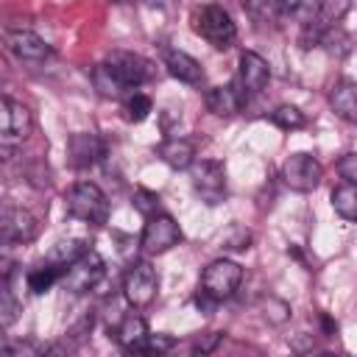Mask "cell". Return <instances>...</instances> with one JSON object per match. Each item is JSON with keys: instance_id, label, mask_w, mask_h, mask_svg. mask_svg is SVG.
I'll return each mask as SVG.
<instances>
[{"instance_id": "28", "label": "cell", "mask_w": 357, "mask_h": 357, "mask_svg": "<svg viewBox=\"0 0 357 357\" xmlns=\"http://www.w3.org/2000/svg\"><path fill=\"white\" fill-rule=\"evenodd\" d=\"M151 112H153V100H151L148 95L134 92V95H128V98H126V117H128V120L142 123Z\"/></svg>"}, {"instance_id": "38", "label": "cell", "mask_w": 357, "mask_h": 357, "mask_svg": "<svg viewBox=\"0 0 357 357\" xmlns=\"http://www.w3.org/2000/svg\"><path fill=\"white\" fill-rule=\"evenodd\" d=\"M218 304H220V301H218L212 293H206L204 287H198V293H195V307H198L201 312H206V315H209V312H215V307H218Z\"/></svg>"}, {"instance_id": "34", "label": "cell", "mask_w": 357, "mask_h": 357, "mask_svg": "<svg viewBox=\"0 0 357 357\" xmlns=\"http://www.w3.org/2000/svg\"><path fill=\"white\" fill-rule=\"evenodd\" d=\"M337 173H340L343 181L357 184V153H343L337 159Z\"/></svg>"}, {"instance_id": "18", "label": "cell", "mask_w": 357, "mask_h": 357, "mask_svg": "<svg viewBox=\"0 0 357 357\" xmlns=\"http://www.w3.org/2000/svg\"><path fill=\"white\" fill-rule=\"evenodd\" d=\"M156 156L173 170H190L192 162H195V145L190 139H184V137H167L156 148Z\"/></svg>"}, {"instance_id": "30", "label": "cell", "mask_w": 357, "mask_h": 357, "mask_svg": "<svg viewBox=\"0 0 357 357\" xmlns=\"http://www.w3.org/2000/svg\"><path fill=\"white\" fill-rule=\"evenodd\" d=\"M351 0H321V11H318V22L321 25H335L346 17Z\"/></svg>"}, {"instance_id": "11", "label": "cell", "mask_w": 357, "mask_h": 357, "mask_svg": "<svg viewBox=\"0 0 357 357\" xmlns=\"http://www.w3.org/2000/svg\"><path fill=\"white\" fill-rule=\"evenodd\" d=\"M0 231L6 243H31L39 234V220L33 218V212L22 209V206H6L3 218H0Z\"/></svg>"}, {"instance_id": "13", "label": "cell", "mask_w": 357, "mask_h": 357, "mask_svg": "<svg viewBox=\"0 0 357 357\" xmlns=\"http://www.w3.org/2000/svg\"><path fill=\"white\" fill-rule=\"evenodd\" d=\"M67 153H70V162L75 170H86L92 165H98L106 153V145L98 134L92 131H78L67 139Z\"/></svg>"}, {"instance_id": "35", "label": "cell", "mask_w": 357, "mask_h": 357, "mask_svg": "<svg viewBox=\"0 0 357 357\" xmlns=\"http://www.w3.org/2000/svg\"><path fill=\"white\" fill-rule=\"evenodd\" d=\"M220 337H223V332H204V335H198L195 340H192V351L198 354H209V351H215V346L220 343Z\"/></svg>"}, {"instance_id": "16", "label": "cell", "mask_w": 357, "mask_h": 357, "mask_svg": "<svg viewBox=\"0 0 357 357\" xmlns=\"http://www.w3.org/2000/svg\"><path fill=\"white\" fill-rule=\"evenodd\" d=\"M148 335H151V332H148V324H145V318L137 315V312L123 315L120 326L114 329V340H117L126 351H134V354H142Z\"/></svg>"}, {"instance_id": "19", "label": "cell", "mask_w": 357, "mask_h": 357, "mask_svg": "<svg viewBox=\"0 0 357 357\" xmlns=\"http://www.w3.org/2000/svg\"><path fill=\"white\" fill-rule=\"evenodd\" d=\"M245 100V92L237 89V84H226V86H212L206 92V109L218 117H231L240 112Z\"/></svg>"}, {"instance_id": "37", "label": "cell", "mask_w": 357, "mask_h": 357, "mask_svg": "<svg viewBox=\"0 0 357 357\" xmlns=\"http://www.w3.org/2000/svg\"><path fill=\"white\" fill-rule=\"evenodd\" d=\"M167 349H173V337H167V335H148L142 354H162Z\"/></svg>"}, {"instance_id": "6", "label": "cell", "mask_w": 357, "mask_h": 357, "mask_svg": "<svg viewBox=\"0 0 357 357\" xmlns=\"http://www.w3.org/2000/svg\"><path fill=\"white\" fill-rule=\"evenodd\" d=\"M321 176H324L321 162L312 153H304V151L290 153L282 165V181L296 192H312L321 184Z\"/></svg>"}, {"instance_id": "23", "label": "cell", "mask_w": 357, "mask_h": 357, "mask_svg": "<svg viewBox=\"0 0 357 357\" xmlns=\"http://www.w3.org/2000/svg\"><path fill=\"white\" fill-rule=\"evenodd\" d=\"M332 209L343 220H357V184L343 181L332 190Z\"/></svg>"}, {"instance_id": "9", "label": "cell", "mask_w": 357, "mask_h": 357, "mask_svg": "<svg viewBox=\"0 0 357 357\" xmlns=\"http://www.w3.org/2000/svg\"><path fill=\"white\" fill-rule=\"evenodd\" d=\"M240 282H243V268L234 259H215L201 273V287L206 293H212L218 301L234 296V290L240 287Z\"/></svg>"}, {"instance_id": "8", "label": "cell", "mask_w": 357, "mask_h": 357, "mask_svg": "<svg viewBox=\"0 0 357 357\" xmlns=\"http://www.w3.org/2000/svg\"><path fill=\"white\" fill-rule=\"evenodd\" d=\"M106 67H109L128 89H134V86H139V84H145V81H151V78L156 75L153 61H148L145 56L131 53V50H112V53L106 56Z\"/></svg>"}, {"instance_id": "5", "label": "cell", "mask_w": 357, "mask_h": 357, "mask_svg": "<svg viewBox=\"0 0 357 357\" xmlns=\"http://www.w3.org/2000/svg\"><path fill=\"white\" fill-rule=\"evenodd\" d=\"M156 290H159L156 268L151 262H145V259L131 262L126 276H123V296H126V301L134 310H142V307H148L156 298Z\"/></svg>"}, {"instance_id": "36", "label": "cell", "mask_w": 357, "mask_h": 357, "mask_svg": "<svg viewBox=\"0 0 357 357\" xmlns=\"http://www.w3.org/2000/svg\"><path fill=\"white\" fill-rule=\"evenodd\" d=\"M92 324H95V318H92V315H84L75 326H70V329H67V340H73V346H75V343H81V340L92 332Z\"/></svg>"}, {"instance_id": "31", "label": "cell", "mask_w": 357, "mask_h": 357, "mask_svg": "<svg viewBox=\"0 0 357 357\" xmlns=\"http://www.w3.org/2000/svg\"><path fill=\"white\" fill-rule=\"evenodd\" d=\"M262 310H265V318H268L271 324H284V321L290 318V307H287L282 298H276V296H268V298L262 301Z\"/></svg>"}, {"instance_id": "32", "label": "cell", "mask_w": 357, "mask_h": 357, "mask_svg": "<svg viewBox=\"0 0 357 357\" xmlns=\"http://www.w3.org/2000/svg\"><path fill=\"white\" fill-rule=\"evenodd\" d=\"M25 176H28V181L33 184V187H50V170H47V165L42 162V159H31L28 165H25Z\"/></svg>"}, {"instance_id": "21", "label": "cell", "mask_w": 357, "mask_h": 357, "mask_svg": "<svg viewBox=\"0 0 357 357\" xmlns=\"http://www.w3.org/2000/svg\"><path fill=\"white\" fill-rule=\"evenodd\" d=\"M89 251V243L81 240V237H64V240H56L47 251V262L50 265H59V268H70L75 259H81L84 254Z\"/></svg>"}, {"instance_id": "41", "label": "cell", "mask_w": 357, "mask_h": 357, "mask_svg": "<svg viewBox=\"0 0 357 357\" xmlns=\"http://www.w3.org/2000/svg\"><path fill=\"white\" fill-rule=\"evenodd\" d=\"M114 3H131V0H114Z\"/></svg>"}, {"instance_id": "4", "label": "cell", "mask_w": 357, "mask_h": 357, "mask_svg": "<svg viewBox=\"0 0 357 357\" xmlns=\"http://www.w3.org/2000/svg\"><path fill=\"white\" fill-rule=\"evenodd\" d=\"M190 184L195 190V195L215 206L226 198V167L223 162L218 159H201V162H192L190 167Z\"/></svg>"}, {"instance_id": "26", "label": "cell", "mask_w": 357, "mask_h": 357, "mask_svg": "<svg viewBox=\"0 0 357 357\" xmlns=\"http://www.w3.org/2000/svg\"><path fill=\"white\" fill-rule=\"evenodd\" d=\"M271 123L284 128V131H296V128H304L307 126V117L298 106H290V103H282L271 112Z\"/></svg>"}, {"instance_id": "17", "label": "cell", "mask_w": 357, "mask_h": 357, "mask_svg": "<svg viewBox=\"0 0 357 357\" xmlns=\"http://www.w3.org/2000/svg\"><path fill=\"white\" fill-rule=\"evenodd\" d=\"M329 106L346 123H357V81L337 78L329 89Z\"/></svg>"}, {"instance_id": "29", "label": "cell", "mask_w": 357, "mask_h": 357, "mask_svg": "<svg viewBox=\"0 0 357 357\" xmlns=\"http://www.w3.org/2000/svg\"><path fill=\"white\" fill-rule=\"evenodd\" d=\"M20 312V301L14 298V290H11V279H3V293H0V324L3 326H11L14 318Z\"/></svg>"}, {"instance_id": "2", "label": "cell", "mask_w": 357, "mask_h": 357, "mask_svg": "<svg viewBox=\"0 0 357 357\" xmlns=\"http://www.w3.org/2000/svg\"><path fill=\"white\" fill-rule=\"evenodd\" d=\"M31 128H33L31 112L14 98H3L0 100V153H3V159H11L14 148L31 134Z\"/></svg>"}, {"instance_id": "22", "label": "cell", "mask_w": 357, "mask_h": 357, "mask_svg": "<svg viewBox=\"0 0 357 357\" xmlns=\"http://www.w3.org/2000/svg\"><path fill=\"white\" fill-rule=\"evenodd\" d=\"M92 84H95V89H98L100 98H112V100H117V98H123L128 92V86L106 67V61L92 70Z\"/></svg>"}, {"instance_id": "12", "label": "cell", "mask_w": 357, "mask_h": 357, "mask_svg": "<svg viewBox=\"0 0 357 357\" xmlns=\"http://www.w3.org/2000/svg\"><path fill=\"white\" fill-rule=\"evenodd\" d=\"M271 81V67L268 61L254 53V50H243L240 53V73H237V86H243L245 95H259Z\"/></svg>"}, {"instance_id": "39", "label": "cell", "mask_w": 357, "mask_h": 357, "mask_svg": "<svg viewBox=\"0 0 357 357\" xmlns=\"http://www.w3.org/2000/svg\"><path fill=\"white\" fill-rule=\"evenodd\" d=\"M321 326H324V335H335L337 332V321H332L326 312L321 315Z\"/></svg>"}, {"instance_id": "3", "label": "cell", "mask_w": 357, "mask_h": 357, "mask_svg": "<svg viewBox=\"0 0 357 357\" xmlns=\"http://www.w3.org/2000/svg\"><path fill=\"white\" fill-rule=\"evenodd\" d=\"M195 31H198L212 47H218V50L231 47V42L237 39V25L231 22L229 11H226L223 6H218V3H209V6H204V8L198 11V17H195Z\"/></svg>"}, {"instance_id": "25", "label": "cell", "mask_w": 357, "mask_h": 357, "mask_svg": "<svg viewBox=\"0 0 357 357\" xmlns=\"http://www.w3.org/2000/svg\"><path fill=\"white\" fill-rule=\"evenodd\" d=\"M64 276V268H59V265H39V268H33L31 273H28V290L31 293H36V296H42V293H47L50 287H53V282L56 279H61Z\"/></svg>"}, {"instance_id": "40", "label": "cell", "mask_w": 357, "mask_h": 357, "mask_svg": "<svg viewBox=\"0 0 357 357\" xmlns=\"http://www.w3.org/2000/svg\"><path fill=\"white\" fill-rule=\"evenodd\" d=\"M145 3H165V0H145Z\"/></svg>"}, {"instance_id": "27", "label": "cell", "mask_w": 357, "mask_h": 357, "mask_svg": "<svg viewBox=\"0 0 357 357\" xmlns=\"http://www.w3.org/2000/svg\"><path fill=\"white\" fill-rule=\"evenodd\" d=\"M131 204H134V209H137V212H139L142 218H153V215H159L162 198H159V192H153V190H145V187H139V190L134 192Z\"/></svg>"}, {"instance_id": "14", "label": "cell", "mask_w": 357, "mask_h": 357, "mask_svg": "<svg viewBox=\"0 0 357 357\" xmlns=\"http://www.w3.org/2000/svg\"><path fill=\"white\" fill-rule=\"evenodd\" d=\"M6 45L8 50L20 59V61H45L50 56V45L33 33V31H25V28H14V31H6Z\"/></svg>"}, {"instance_id": "20", "label": "cell", "mask_w": 357, "mask_h": 357, "mask_svg": "<svg viewBox=\"0 0 357 357\" xmlns=\"http://www.w3.org/2000/svg\"><path fill=\"white\" fill-rule=\"evenodd\" d=\"M243 11L257 28H276L284 17L282 0H243Z\"/></svg>"}, {"instance_id": "7", "label": "cell", "mask_w": 357, "mask_h": 357, "mask_svg": "<svg viewBox=\"0 0 357 357\" xmlns=\"http://www.w3.org/2000/svg\"><path fill=\"white\" fill-rule=\"evenodd\" d=\"M103 276H106V262H103V257L98 251L89 248L81 259H75L64 271L61 282H64V287L70 293H89V290H95L103 282Z\"/></svg>"}, {"instance_id": "15", "label": "cell", "mask_w": 357, "mask_h": 357, "mask_svg": "<svg viewBox=\"0 0 357 357\" xmlns=\"http://www.w3.org/2000/svg\"><path fill=\"white\" fill-rule=\"evenodd\" d=\"M165 67L173 78H178L181 84H190V86H201L204 81V70H201V61L192 59L190 53L184 50H165Z\"/></svg>"}, {"instance_id": "1", "label": "cell", "mask_w": 357, "mask_h": 357, "mask_svg": "<svg viewBox=\"0 0 357 357\" xmlns=\"http://www.w3.org/2000/svg\"><path fill=\"white\" fill-rule=\"evenodd\" d=\"M67 212L89 226H103L109 220V198L92 181H78L67 192Z\"/></svg>"}, {"instance_id": "24", "label": "cell", "mask_w": 357, "mask_h": 357, "mask_svg": "<svg viewBox=\"0 0 357 357\" xmlns=\"http://www.w3.org/2000/svg\"><path fill=\"white\" fill-rule=\"evenodd\" d=\"M282 11H284V17L296 20L298 25H312V22H318L321 0H282Z\"/></svg>"}, {"instance_id": "10", "label": "cell", "mask_w": 357, "mask_h": 357, "mask_svg": "<svg viewBox=\"0 0 357 357\" xmlns=\"http://www.w3.org/2000/svg\"><path fill=\"white\" fill-rule=\"evenodd\" d=\"M178 243H181V229L170 215L159 212V215L148 218V223L142 229V237H139V245H142L145 254H165Z\"/></svg>"}, {"instance_id": "33", "label": "cell", "mask_w": 357, "mask_h": 357, "mask_svg": "<svg viewBox=\"0 0 357 357\" xmlns=\"http://www.w3.org/2000/svg\"><path fill=\"white\" fill-rule=\"evenodd\" d=\"M223 248H229V251H245V248H251V231H245L243 226H231V231L223 237Z\"/></svg>"}]
</instances>
